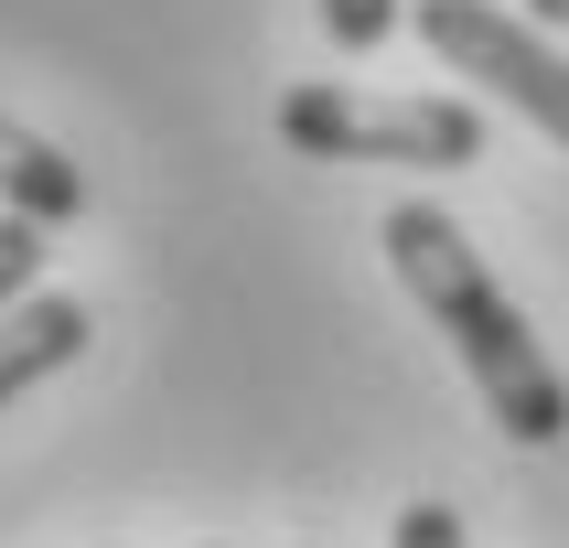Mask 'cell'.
Here are the masks:
<instances>
[{
    "instance_id": "1",
    "label": "cell",
    "mask_w": 569,
    "mask_h": 548,
    "mask_svg": "<svg viewBox=\"0 0 569 548\" xmlns=\"http://www.w3.org/2000/svg\"><path fill=\"white\" fill-rule=\"evenodd\" d=\"M387 269H398V280H409V301L451 333L462 377L483 387V409L506 419L516 441H559V430H569L559 366H548V345L527 333V312L495 290L483 248L441 216V205H387Z\"/></svg>"
},
{
    "instance_id": "7",
    "label": "cell",
    "mask_w": 569,
    "mask_h": 548,
    "mask_svg": "<svg viewBox=\"0 0 569 548\" xmlns=\"http://www.w3.org/2000/svg\"><path fill=\"white\" fill-rule=\"evenodd\" d=\"M32 280H43V226L0 216V312H11V301H32Z\"/></svg>"
},
{
    "instance_id": "9",
    "label": "cell",
    "mask_w": 569,
    "mask_h": 548,
    "mask_svg": "<svg viewBox=\"0 0 569 548\" xmlns=\"http://www.w3.org/2000/svg\"><path fill=\"white\" fill-rule=\"evenodd\" d=\"M527 22H569V0H527Z\"/></svg>"
},
{
    "instance_id": "3",
    "label": "cell",
    "mask_w": 569,
    "mask_h": 548,
    "mask_svg": "<svg viewBox=\"0 0 569 548\" xmlns=\"http://www.w3.org/2000/svg\"><path fill=\"white\" fill-rule=\"evenodd\" d=\"M419 43L483 97H506L516 119H538L548 140H569V54L538 43V22H516L495 0H419Z\"/></svg>"
},
{
    "instance_id": "6",
    "label": "cell",
    "mask_w": 569,
    "mask_h": 548,
    "mask_svg": "<svg viewBox=\"0 0 569 548\" xmlns=\"http://www.w3.org/2000/svg\"><path fill=\"white\" fill-rule=\"evenodd\" d=\"M322 32H333V54H377L398 32V0H322Z\"/></svg>"
},
{
    "instance_id": "4",
    "label": "cell",
    "mask_w": 569,
    "mask_h": 548,
    "mask_svg": "<svg viewBox=\"0 0 569 548\" xmlns=\"http://www.w3.org/2000/svg\"><path fill=\"white\" fill-rule=\"evenodd\" d=\"M87 355V301H64V290H32L0 312V398H22L32 377H54Z\"/></svg>"
},
{
    "instance_id": "5",
    "label": "cell",
    "mask_w": 569,
    "mask_h": 548,
    "mask_svg": "<svg viewBox=\"0 0 569 548\" xmlns=\"http://www.w3.org/2000/svg\"><path fill=\"white\" fill-rule=\"evenodd\" d=\"M0 205L22 226H76L87 216V172H76L54 140H32L22 119H0Z\"/></svg>"
},
{
    "instance_id": "2",
    "label": "cell",
    "mask_w": 569,
    "mask_h": 548,
    "mask_svg": "<svg viewBox=\"0 0 569 548\" xmlns=\"http://www.w3.org/2000/svg\"><path fill=\"white\" fill-rule=\"evenodd\" d=\"M280 140L312 161H398V172H462L483 161V108L462 97H366V87H290Z\"/></svg>"
},
{
    "instance_id": "8",
    "label": "cell",
    "mask_w": 569,
    "mask_h": 548,
    "mask_svg": "<svg viewBox=\"0 0 569 548\" xmlns=\"http://www.w3.org/2000/svg\"><path fill=\"white\" fill-rule=\"evenodd\" d=\"M398 548H462V516L451 506H398Z\"/></svg>"
}]
</instances>
